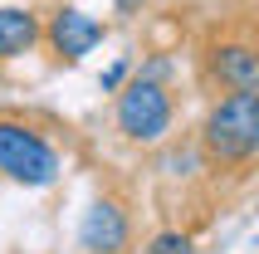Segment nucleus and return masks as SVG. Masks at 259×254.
<instances>
[{
	"label": "nucleus",
	"mask_w": 259,
	"mask_h": 254,
	"mask_svg": "<svg viewBox=\"0 0 259 254\" xmlns=\"http://www.w3.org/2000/svg\"><path fill=\"white\" fill-rule=\"evenodd\" d=\"M210 161H249L259 152V93H230L220 98L201 127Z\"/></svg>",
	"instance_id": "nucleus-1"
},
{
	"label": "nucleus",
	"mask_w": 259,
	"mask_h": 254,
	"mask_svg": "<svg viewBox=\"0 0 259 254\" xmlns=\"http://www.w3.org/2000/svg\"><path fill=\"white\" fill-rule=\"evenodd\" d=\"M0 171L20 186H54L59 181V152L34 132L29 122L0 117Z\"/></svg>",
	"instance_id": "nucleus-2"
},
{
	"label": "nucleus",
	"mask_w": 259,
	"mask_h": 254,
	"mask_svg": "<svg viewBox=\"0 0 259 254\" xmlns=\"http://www.w3.org/2000/svg\"><path fill=\"white\" fill-rule=\"evenodd\" d=\"M171 127V93L157 78H132L117 93V132L127 142H161Z\"/></svg>",
	"instance_id": "nucleus-3"
},
{
	"label": "nucleus",
	"mask_w": 259,
	"mask_h": 254,
	"mask_svg": "<svg viewBox=\"0 0 259 254\" xmlns=\"http://www.w3.org/2000/svg\"><path fill=\"white\" fill-rule=\"evenodd\" d=\"M44 34H49V44H54V54L64 59V64H78L83 54H93V49L103 44V25L88 10H78V5L54 10V20H49Z\"/></svg>",
	"instance_id": "nucleus-4"
},
{
	"label": "nucleus",
	"mask_w": 259,
	"mask_h": 254,
	"mask_svg": "<svg viewBox=\"0 0 259 254\" xmlns=\"http://www.w3.org/2000/svg\"><path fill=\"white\" fill-rule=\"evenodd\" d=\"M127 210L117 205V200H93L83 215V225H78V244H83L88 254H122L127 249Z\"/></svg>",
	"instance_id": "nucleus-5"
},
{
	"label": "nucleus",
	"mask_w": 259,
	"mask_h": 254,
	"mask_svg": "<svg viewBox=\"0 0 259 254\" xmlns=\"http://www.w3.org/2000/svg\"><path fill=\"white\" fill-rule=\"evenodd\" d=\"M210 73L230 93H259V49L254 44H215L210 49Z\"/></svg>",
	"instance_id": "nucleus-6"
},
{
	"label": "nucleus",
	"mask_w": 259,
	"mask_h": 254,
	"mask_svg": "<svg viewBox=\"0 0 259 254\" xmlns=\"http://www.w3.org/2000/svg\"><path fill=\"white\" fill-rule=\"evenodd\" d=\"M44 25L34 10H20V5H0V64L5 59H20L39 44Z\"/></svg>",
	"instance_id": "nucleus-7"
},
{
	"label": "nucleus",
	"mask_w": 259,
	"mask_h": 254,
	"mask_svg": "<svg viewBox=\"0 0 259 254\" xmlns=\"http://www.w3.org/2000/svg\"><path fill=\"white\" fill-rule=\"evenodd\" d=\"M147 254H196V249H191V235H181V230H161L157 240L147 244Z\"/></svg>",
	"instance_id": "nucleus-8"
},
{
	"label": "nucleus",
	"mask_w": 259,
	"mask_h": 254,
	"mask_svg": "<svg viewBox=\"0 0 259 254\" xmlns=\"http://www.w3.org/2000/svg\"><path fill=\"white\" fill-rule=\"evenodd\" d=\"M122 73H127V59H122V64H113V69L103 73V88H117V83H122Z\"/></svg>",
	"instance_id": "nucleus-9"
}]
</instances>
